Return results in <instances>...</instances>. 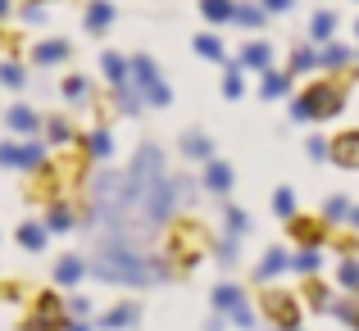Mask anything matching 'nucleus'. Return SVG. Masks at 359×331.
I'll return each instance as SVG.
<instances>
[{
  "instance_id": "72a5a7b5",
  "label": "nucleus",
  "mask_w": 359,
  "mask_h": 331,
  "mask_svg": "<svg viewBox=\"0 0 359 331\" xmlns=\"http://www.w3.org/2000/svg\"><path fill=\"white\" fill-rule=\"evenodd\" d=\"M346 59H351V50H341V45H327L318 64H327V69H346Z\"/></svg>"
},
{
  "instance_id": "2f4dec72",
  "label": "nucleus",
  "mask_w": 359,
  "mask_h": 331,
  "mask_svg": "<svg viewBox=\"0 0 359 331\" xmlns=\"http://www.w3.org/2000/svg\"><path fill=\"white\" fill-rule=\"evenodd\" d=\"M196 50H201L205 59H223V41L219 36H196Z\"/></svg>"
},
{
  "instance_id": "6ab92c4d",
  "label": "nucleus",
  "mask_w": 359,
  "mask_h": 331,
  "mask_svg": "<svg viewBox=\"0 0 359 331\" xmlns=\"http://www.w3.org/2000/svg\"><path fill=\"white\" fill-rule=\"evenodd\" d=\"M201 9H205V18H210V23H228L232 18V0H201Z\"/></svg>"
},
{
  "instance_id": "393cba45",
  "label": "nucleus",
  "mask_w": 359,
  "mask_h": 331,
  "mask_svg": "<svg viewBox=\"0 0 359 331\" xmlns=\"http://www.w3.org/2000/svg\"><path fill=\"white\" fill-rule=\"evenodd\" d=\"M64 96H69L73 105H82V100L91 96V82L87 78H69V82H64Z\"/></svg>"
},
{
  "instance_id": "f704fd0d",
  "label": "nucleus",
  "mask_w": 359,
  "mask_h": 331,
  "mask_svg": "<svg viewBox=\"0 0 359 331\" xmlns=\"http://www.w3.org/2000/svg\"><path fill=\"white\" fill-rule=\"evenodd\" d=\"M341 286L359 295V263H355V259H346V263H341Z\"/></svg>"
},
{
  "instance_id": "c85d7f7f",
  "label": "nucleus",
  "mask_w": 359,
  "mask_h": 331,
  "mask_svg": "<svg viewBox=\"0 0 359 331\" xmlns=\"http://www.w3.org/2000/svg\"><path fill=\"white\" fill-rule=\"evenodd\" d=\"M296 268H300V272H318V268H323V254L309 245V250H300V254H296Z\"/></svg>"
},
{
  "instance_id": "b1692460",
  "label": "nucleus",
  "mask_w": 359,
  "mask_h": 331,
  "mask_svg": "<svg viewBox=\"0 0 359 331\" xmlns=\"http://www.w3.org/2000/svg\"><path fill=\"white\" fill-rule=\"evenodd\" d=\"M241 286H219V290H214V309H237L241 304Z\"/></svg>"
},
{
  "instance_id": "5701e85b",
  "label": "nucleus",
  "mask_w": 359,
  "mask_h": 331,
  "mask_svg": "<svg viewBox=\"0 0 359 331\" xmlns=\"http://www.w3.org/2000/svg\"><path fill=\"white\" fill-rule=\"evenodd\" d=\"M132 323H137V309H132V304H123L109 318H100V327H109V331H114V327H132Z\"/></svg>"
},
{
  "instance_id": "8fccbe9b",
  "label": "nucleus",
  "mask_w": 359,
  "mask_h": 331,
  "mask_svg": "<svg viewBox=\"0 0 359 331\" xmlns=\"http://www.w3.org/2000/svg\"><path fill=\"white\" fill-rule=\"evenodd\" d=\"M355 32H359V23H355Z\"/></svg>"
},
{
  "instance_id": "ddd939ff",
  "label": "nucleus",
  "mask_w": 359,
  "mask_h": 331,
  "mask_svg": "<svg viewBox=\"0 0 359 331\" xmlns=\"http://www.w3.org/2000/svg\"><path fill=\"white\" fill-rule=\"evenodd\" d=\"M269 59H273V50L264 41H250L241 50V69H259V73H269Z\"/></svg>"
},
{
  "instance_id": "bb28decb",
  "label": "nucleus",
  "mask_w": 359,
  "mask_h": 331,
  "mask_svg": "<svg viewBox=\"0 0 359 331\" xmlns=\"http://www.w3.org/2000/svg\"><path fill=\"white\" fill-rule=\"evenodd\" d=\"M232 18H237V23H245V27H259V23H264V9H259V5H237V9H232Z\"/></svg>"
},
{
  "instance_id": "f8f14e48",
  "label": "nucleus",
  "mask_w": 359,
  "mask_h": 331,
  "mask_svg": "<svg viewBox=\"0 0 359 331\" xmlns=\"http://www.w3.org/2000/svg\"><path fill=\"white\" fill-rule=\"evenodd\" d=\"M32 59L46 64V69H50V64H64V59H69V41H41L32 50Z\"/></svg>"
},
{
  "instance_id": "a211bd4d",
  "label": "nucleus",
  "mask_w": 359,
  "mask_h": 331,
  "mask_svg": "<svg viewBox=\"0 0 359 331\" xmlns=\"http://www.w3.org/2000/svg\"><path fill=\"white\" fill-rule=\"evenodd\" d=\"M291 236H296L300 245H318L323 227H318V223H309V218H291Z\"/></svg>"
},
{
  "instance_id": "9d476101",
  "label": "nucleus",
  "mask_w": 359,
  "mask_h": 331,
  "mask_svg": "<svg viewBox=\"0 0 359 331\" xmlns=\"http://www.w3.org/2000/svg\"><path fill=\"white\" fill-rule=\"evenodd\" d=\"M5 122H9L14 132H23V136H32V132H41V118H36V113L27 109V105H14V109L5 113Z\"/></svg>"
},
{
  "instance_id": "a878e982",
  "label": "nucleus",
  "mask_w": 359,
  "mask_h": 331,
  "mask_svg": "<svg viewBox=\"0 0 359 331\" xmlns=\"http://www.w3.org/2000/svg\"><path fill=\"white\" fill-rule=\"evenodd\" d=\"M46 227H50V232H69V227H73V213L64 209V204H55V209L46 213Z\"/></svg>"
},
{
  "instance_id": "09e8293b",
  "label": "nucleus",
  "mask_w": 359,
  "mask_h": 331,
  "mask_svg": "<svg viewBox=\"0 0 359 331\" xmlns=\"http://www.w3.org/2000/svg\"><path fill=\"white\" fill-rule=\"evenodd\" d=\"M355 227H359V209H355Z\"/></svg>"
},
{
  "instance_id": "7c9ffc66",
  "label": "nucleus",
  "mask_w": 359,
  "mask_h": 331,
  "mask_svg": "<svg viewBox=\"0 0 359 331\" xmlns=\"http://www.w3.org/2000/svg\"><path fill=\"white\" fill-rule=\"evenodd\" d=\"M46 132H50V141L55 146H64V141H73V127L64 118H46Z\"/></svg>"
},
{
  "instance_id": "c03bdc74",
  "label": "nucleus",
  "mask_w": 359,
  "mask_h": 331,
  "mask_svg": "<svg viewBox=\"0 0 359 331\" xmlns=\"http://www.w3.org/2000/svg\"><path fill=\"white\" fill-rule=\"evenodd\" d=\"M69 314H73V318H87V314H91V304L78 295V300H69Z\"/></svg>"
},
{
  "instance_id": "6e6552de",
  "label": "nucleus",
  "mask_w": 359,
  "mask_h": 331,
  "mask_svg": "<svg viewBox=\"0 0 359 331\" xmlns=\"http://www.w3.org/2000/svg\"><path fill=\"white\" fill-rule=\"evenodd\" d=\"M332 159L341 168H359V132H346V136L332 141Z\"/></svg>"
},
{
  "instance_id": "cd10ccee",
  "label": "nucleus",
  "mask_w": 359,
  "mask_h": 331,
  "mask_svg": "<svg viewBox=\"0 0 359 331\" xmlns=\"http://www.w3.org/2000/svg\"><path fill=\"white\" fill-rule=\"evenodd\" d=\"M273 209H278V218H296V195L282 186V191L273 195Z\"/></svg>"
},
{
  "instance_id": "f3484780",
  "label": "nucleus",
  "mask_w": 359,
  "mask_h": 331,
  "mask_svg": "<svg viewBox=\"0 0 359 331\" xmlns=\"http://www.w3.org/2000/svg\"><path fill=\"white\" fill-rule=\"evenodd\" d=\"M100 69H105V78L114 82V87H118V82H128V78H132V64L123 59V55H105V59H100Z\"/></svg>"
},
{
  "instance_id": "20e7f679",
  "label": "nucleus",
  "mask_w": 359,
  "mask_h": 331,
  "mask_svg": "<svg viewBox=\"0 0 359 331\" xmlns=\"http://www.w3.org/2000/svg\"><path fill=\"white\" fill-rule=\"evenodd\" d=\"M41 159H46V146L41 141H27V146H0V168H41Z\"/></svg>"
},
{
  "instance_id": "39448f33",
  "label": "nucleus",
  "mask_w": 359,
  "mask_h": 331,
  "mask_svg": "<svg viewBox=\"0 0 359 331\" xmlns=\"http://www.w3.org/2000/svg\"><path fill=\"white\" fill-rule=\"evenodd\" d=\"M264 309H269V318L278 323V331H296L300 314H296V300H291V295H278V290H264Z\"/></svg>"
},
{
  "instance_id": "a18cd8bd",
  "label": "nucleus",
  "mask_w": 359,
  "mask_h": 331,
  "mask_svg": "<svg viewBox=\"0 0 359 331\" xmlns=\"http://www.w3.org/2000/svg\"><path fill=\"white\" fill-rule=\"evenodd\" d=\"M264 9H273V14L282 9V14H287V9H291V0H264Z\"/></svg>"
},
{
  "instance_id": "7ed1b4c3",
  "label": "nucleus",
  "mask_w": 359,
  "mask_h": 331,
  "mask_svg": "<svg viewBox=\"0 0 359 331\" xmlns=\"http://www.w3.org/2000/svg\"><path fill=\"white\" fill-rule=\"evenodd\" d=\"M132 82L141 87V96L150 100V105H168V87L159 82V73H155V64L146 59V55H137L132 59Z\"/></svg>"
},
{
  "instance_id": "473e14b6",
  "label": "nucleus",
  "mask_w": 359,
  "mask_h": 331,
  "mask_svg": "<svg viewBox=\"0 0 359 331\" xmlns=\"http://www.w3.org/2000/svg\"><path fill=\"white\" fill-rule=\"evenodd\" d=\"M323 218H327V223H346V218H351V204H346V200H341V195H337V200H327V209H323Z\"/></svg>"
},
{
  "instance_id": "0eeeda50",
  "label": "nucleus",
  "mask_w": 359,
  "mask_h": 331,
  "mask_svg": "<svg viewBox=\"0 0 359 331\" xmlns=\"http://www.w3.org/2000/svg\"><path fill=\"white\" fill-rule=\"evenodd\" d=\"M205 186H210L214 195H228L232 191V168L219 164V159H205Z\"/></svg>"
},
{
  "instance_id": "4be33fe9",
  "label": "nucleus",
  "mask_w": 359,
  "mask_h": 331,
  "mask_svg": "<svg viewBox=\"0 0 359 331\" xmlns=\"http://www.w3.org/2000/svg\"><path fill=\"white\" fill-rule=\"evenodd\" d=\"M109 150H114L109 132H91V136H87V155L91 159H109Z\"/></svg>"
},
{
  "instance_id": "f03ea898",
  "label": "nucleus",
  "mask_w": 359,
  "mask_h": 331,
  "mask_svg": "<svg viewBox=\"0 0 359 331\" xmlns=\"http://www.w3.org/2000/svg\"><path fill=\"white\" fill-rule=\"evenodd\" d=\"M346 109V100H341V87H332V82H323V87H309L305 96L291 105V113H296L300 122H309V118H337V113Z\"/></svg>"
},
{
  "instance_id": "79ce46f5",
  "label": "nucleus",
  "mask_w": 359,
  "mask_h": 331,
  "mask_svg": "<svg viewBox=\"0 0 359 331\" xmlns=\"http://www.w3.org/2000/svg\"><path fill=\"white\" fill-rule=\"evenodd\" d=\"M41 14H46V0H32V5L23 9V18H27V23H41Z\"/></svg>"
},
{
  "instance_id": "dca6fc26",
  "label": "nucleus",
  "mask_w": 359,
  "mask_h": 331,
  "mask_svg": "<svg viewBox=\"0 0 359 331\" xmlns=\"http://www.w3.org/2000/svg\"><path fill=\"white\" fill-rule=\"evenodd\" d=\"M46 232H50L46 223H23V227H18V245H23V250H41Z\"/></svg>"
},
{
  "instance_id": "9b49d317",
  "label": "nucleus",
  "mask_w": 359,
  "mask_h": 331,
  "mask_svg": "<svg viewBox=\"0 0 359 331\" xmlns=\"http://www.w3.org/2000/svg\"><path fill=\"white\" fill-rule=\"evenodd\" d=\"M114 23V5H105V0H91L87 5V32H105V27Z\"/></svg>"
},
{
  "instance_id": "4c0bfd02",
  "label": "nucleus",
  "mask_w": 359,
  "mask_h": 331,
  "mask_svg": "<svg viewBox=\"0 0 359 331\" xmlns=\"http://www.w3.org/2000/svg\"><path fill=\"white\" fill-rule=\"evenodd\" d=\"M309 304H318V309H327L332 304V295H327L323 286H318V281H309Z\"/></svg>"
},
{
  "instance_id": "a19ab883",
  "label": "nucleus",
  "mask_w": 359,
  "mask_h": 331,
  "mask_svg": "<svg viewBox=\"0 0 359 331\" xmlns=\"http://www.w3.org/2000/svg\"><path fill=\"white\" fill-rule=\"evenodd\" d=\"M314 69V55L309 50H296V64H291V73H309Z\"/></svg>"
},
{
  "instance_id": "412c9836",
  "label": "nucleus",
  "mask_w": 359,
  "mask_h": 331,
  "mask_svg": "<svg viewBox=\"0 0 359 331\" xmlns=\"http://www.w3.org/2000/svg\"><path fill=\"white\" fill-rule=\"evenodd\" d=\"M287 87H291V78H287V73H264V100L287 96Z\"/></svg>"
},
{
  "instance_id": "c756f323",
  "label": "nucleus",
  "mask_w": 359,
  "mask_h": 331,
  "mask_svg": "<svg viewBox=\"0 0 359 331\" xmlns=\"http://www.w3.org/2000/svg\"><path fill=\"white\" fill-rule=\"evenodd\" d=\"M223 96L241 100V64H228V82H223Z\"/></svg>"
},
{
  "instance_id": "4468645a",
  "label": "nucleus",
  "mask_w": 359,
  "mask_h": 331,
  "mask_svg": "<svg viewBox=\"0 0 359 331\" xmlns=\"http://www.w3.org/2000/svg\"><path fill=\"white\" fill-rule=\"evenodd\" d=\"M182 155L187 159H214V141L201 136V132H191V136H182Z\"/></svg>"
},
{
  "instance_id": "aec40b11",
  "label": "nucleus",
  "mask_w": 359,
  "mask_h": 331,
  "mask_svg": "<svg viewBox=\"0 0 359 331\" xmlns=\"http://www.w3.org/2000/svg\"><path fill=\"white\" fill-rule=\"evenodd\" d=\"M287 254H282V250H269V254H264V263H259V281H269V277H278V272L282 268H287Z\"/></svg>"
},
{
  "instance_id": "49530a36",
  "label": "nucleus",
  "mask_w": 359,
  "mask_h": 331,
  "mask_svg": "<svg viewBox=\"0 0 359 331\" xmlns=\"http://www.w3.org/2000/svg\"><path fill=\"white\" fill-rule=\"evenodd\" d=\"M64 331H91L87 323H64Z\"/></svg>"
},
{
  "instance_id": "1a4fd4ad",
  "label": "nucleus",
  "mask_w": 359,
  "mask_h": 331,
  "mask_svg": "<svg viewBox=\"0 0 359 331\" xmlns=\"http://www.w3.org/2000/svg\"><path fill=\"white\" fill-rule=\"evenodd\" d=\"M82 272H87V263H82L78 254H64V259L55 263V281H60V286H78Z\"/></svg>"
},
{
  "instance_id": "423d86ee",
  "label": "nucleus",
  "mask_w": 359,
  "mask_h": 331,
  "mask_svg": "<svg viewBox=\"0 0 359 331\" xmlns=\"http://www.w3.org/2000/svg\"><path fill=\"white\" fill-rule=\"evenodd\" d=\"M64 304L55 295H41L36 300V314H32V331H64Z\"/></svg>"
},
{
  "instance_id": "de8ad7c7",
  "label": "nucleus",
  "mask_w": 359,
  "mask_h": 331,
  "mask_svg": "<svg viewBox=\"0 0 359 331\" xmlns=\"http://www.w3.org/2000/svg\"><path fill=\"white\" fill-rule=\"evenodd\" d=\"M9 9H14V0H0V18H5V14H9Z\"/></svg>"
},
{
  "instance_id": "58836bf2",
  "label": "nucleus",
  "mask_w": 359,
  "mask_h": 331,
  "mask_svg": "<svg viewBox=\"0 0 359 331\" xmlns=\"http://www.w3.org/2000/svg\"><path fill=\"white\" fill-rule=\"evenodd\" d=\"M228 227H232V236H237V232H250V218H245L241 209H228Z\"/></svg>"
},
{
  "instance_id": "e433bc0d",
  "label": "nucleus",
  "mask_w": 359,
  "mask_h": 331,
  "mask_svg": "<svg viewBox=\"0 0 359 331\" xmlns=\"http://www.w3.org/2000/svg\"><path fill=\"white\" fill-rule=\"evenodd\" d=\"M232 323H237V327H245V331H250V327H255V309H250V304H245V300H241V304H237V309H232Z\"/></svg>"
},
{
  "instance_id": "2eb2a0df",
  "label": "nucleus",
  "mask_w": 359,
  "mask_h": 331,
  "mask_svg": "<svg viewBox=\"0 0 359 331\" xmlns=\"http://www.w3.org/2000/svg\"><path fill=\"white\" fill-rule=\"evenodd\" d=\"M332 32H337V14L332 9H318L314 23H309V36H314V41H332Z\"/></svg>"
},
{
  "instance_id": "c9c22d12",
  "label": "nucleus",
  "mask_w": 359,
  "mask_h": 331,
  "mask_svg": "<svg viewBox=\"0 0 359 331\" xmlns=\"http://www.w3.org/2000/svg\"><path fill=\"white\" fill-rule=\"evenodd\" d=\"M0 82L5 87H23V69L18 64H0Z\"/></svg>"
},
{
  "instance_id": "f257e3e1",
  "label": "nucleus",
  "mask_w": 359,
  "mask_h": 331,
  "mask_svg": "<svg viewBox=\"0 0 359 331\" xmlns=\"http://www.w3.org/2000/svg\"><path fill=\"white\" fill-rule=\"evenodd\" d=\"M91 268H96L100 281H114V286H150L155 277H164V268H159V263H146L123 236L100 245V254H96Z\"/></svg>"
},
{
  "instance_id": "37998d69",
  "label": "nucleus",
  "mask_w": 359,
  "mask_h": 331,
  "mask_svg": "<svg viewBox=\"0 0 359 331\" xmlns=\"http://www.w3.org/2000/svg\"><path fill=\"white\" fill-rule=\"evenodd\" d=\"M309 155H314V159H327V155H332V146H327V141H309Z\"/></svg>"
},
{
  "instance_id": "ea45409f",
  "label": "nucleus",
  "mask_w": 359,
  "mask_h": 331,
  "mask_svg": "<svg viewBox=\"0 0 359 331\" xmlns=\"http://www.w3.org/2000/svg\"><path fill=\"white\" fill-rule=\"evenodd\" d=\"M237 259V236H228V241L219 245V263H232Z\"/></svg>"
}]
</instances>
